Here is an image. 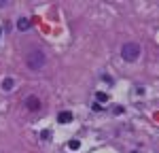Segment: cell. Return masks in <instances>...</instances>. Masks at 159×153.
<instances>
[{"instance_id": "cell-2", "label": "cell", "mask_w": 159, "mask_h": 153, "mask_svg": "<svg viewBox=\"0 0 159 153\" xmlns=\"http://www.w3.org/2000/svg\"><path fill=\"white\" fill-rule=\"evenodd\" d=\"M121 58L125 62H136L138 58H140V45L138 43H125L121 47Z\"/></svg>"}, {"instance_id": "cell-11", "label": "cell", "mask_w": 159, "mask_h": 153, "mask_svg": "<svg viewBox=\"0 0 159 153\" xmlns=\"http://www.w3.org/2000/svg\"><path fill=\"white\" fill-rule=\"evenodd\" d=\"M91 109H93V111H96V113H100V111H102V106H100L98 102H96V104H93V106H91Z\"/></svg>"}, {"instance_id": "cell-1", "label": "cell", "mask_w": 159, "mask_h": 153, "mask_svg": "<svg viewBox=\"0 0 159 153\" xmlns=\"http://www.w3.org/2000/svg\"><path fill=\"white\" fill-rule=\"evenodd\" d=\"M25 64H28L30 70H40V68H45V64H47V55H45V51L32 49L28 55H25Z\"/></svg>"}, {"instance_id": "cell-13", "label": "cell", "mask_w": 159, "mask_h": 153, "mask_svg": "<svg viewBox=\"0 0 159 153\" xmlns=\"http://www.w3.org/2000/svg\"><path fill=\"white\" fill-rule=\"evenodd\" d=\"M134 153H136V151H134Z\"/></svg>"}, {"instance_id": "cell-4", "label": "cell", "mask_w": 159, "mask_h": 153, "mask_svg": "<svg viewBox=\"0 0 159 153\" xmlns=\"http://www.w3.org/2000/svg\"><path fill=\"white\" fill-rule=\"evenodd\" d=\"M30 26H32V21H30L28 17H19V19H17V30H19V32H28Z\"/></svg>"}, {"instance_id": "cell-7", "label": "cell", "mask_w": 159, "mask_h": 153, "mask_svg": "<svg viewBox=\"0 0 159 153\" xmlns=\"http://www.w3.org/2000/svg\"><path fill=\"white\" fill-rule=\"evenodd\" d=\"M96 100H98V104H100V102H102V104H104V102H108V94L98 91V94H96Z\"/></svg>"}, {"instance_id": "cell-5", "label": "cell", "mask_w": 159, "mask_h": 153, "mask_svg": "<svg viewBox=\"0 0 159 153\" xmlns=\"http://www.w3.org/2000/svg\"><path fill=\"white\" fill-rule=\"evenodd\" d=\"M57 121H60V123H70V121H72V113H68V111H61V113L57 115Z\"/></svg>"}, {"instance_id": "cell-6", "label": "cell", "mask_w": 159, "mask_h": 153, "mask_svg": "<svg viewBox=\"0 0 159 153\" xmlns=\"http://www.w3.org/2000/svg\"><path fill=\"white\" fill-rule=\"evenodd\" d=\"M13 87H15V79H11V76H7V79L2 81V89H4V91H11Z\"/></svg>"}, {"instance_id": "cell-10", "label": "cell", "mask_w": 159, "mask_h": 153, "mask_svg": "<svg viewBox=\"0 0 159 153\" xmlns=\"http://www.w3.org/2000/svg\"><path fill=\"white\" fill-rule=\"evenodd\" d=\"M49 136H51V132H49V130H45V132L40 134V138H43V140H47V138H49Z\"/></svg>"}, {"instance_id": "cell-3", "label": "cell", "mask_w": 159, "mask_h": 153, "mask_svg": "<svg viewBox=\"0 0 159 153\" xmlns=\"http://www.w3.org/2000/svg\"><path fill=\"white\" fill-rule=\"evenodd\" d=\"M25 106H28L30 111H38V109H40V100H38L36 96H28V98H25Z\"/></svg>"}, {"instance_id": "cell-12", "label": "cell", "mask_w": 159, "mask_h": 153, "mask_svg": "<svg viewBox=\"0 0 159 153\" xmlns=\"http://www.w3.org/2000/svg\"><path fill=\"white\" fill-rule=\"evenodd\" d=\"M0 36H2V30H0Z\"/></svg>"}, {"instance_id": "cell-8", "label": "cell", "mask_w": 159, "mask_h": 153, "mask_svg": "<svg viewBox=\"0 0 159 153\" xmlns=\"http://www.w3.org/2000/svg\"><path fill=\"white\" fill-rule=\"evenodd\" d=\"M68 147H70L72 151H76V149L81 147V142H79V140H70V142H68Z\"/></svg>"}, {"instance_id": "cell-9", "label": "cell", "mask_w": 159, "mask_h": 153, "mask_svg": "<svg viewBox=\"0 0 159 153\" xmlns=\"http://www.w3.org/2000/svg\"><path fill=\"white\" fill-rule=\"evenodd\" d=\"M125 113V109L123 106H115V115H123Z\"/></svg>"}]
</instances>
